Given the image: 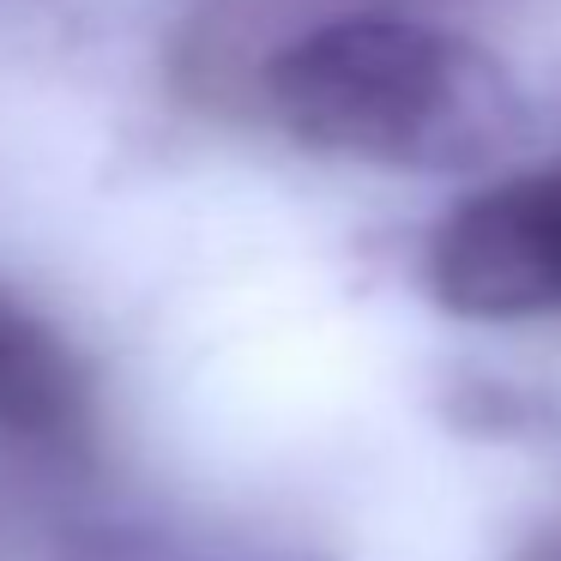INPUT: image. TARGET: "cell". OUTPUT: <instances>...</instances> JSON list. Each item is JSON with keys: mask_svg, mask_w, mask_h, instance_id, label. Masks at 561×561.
<instances>
[{"mask_svg": "<svg viewBox=\"0 0 561 561\" xmlns=\"http://www.w3.org/2000/svg\"><path fill=\"white\" fill-rule=\"evenodd\" d=\"M266 103L302 146L380 170L501 158L525 98L489 49L411 13H339L266 61Z\"/></svg>", "mask_w": 561, "mask_h": 561, "instance_id": "obj_1", "label": "cell"}, {"mask_svg": "<svg viewBox=\"0 0 561 561\" xmlns=\"http://www.w3.org/2000/svg\"><path fill=\"white\" fill-rule=\"evenodd\" d=\"M423 272L459 320H561V158L459 199L428 236Z\"/></svg>", "mask_w": 561, "mask_h": 561, "instance_id": "obj_2", "label": "cell"}, {"mask_svg": "<svg viewBox=\"0 0 561 561\" xmlns=\"http://www.w3.org/2000/svg\"><path fill=\"white\" fill-rule=\"evenodd\" d=\"M85 411L79 363L37 314L0 296V428L25 440H67Z\"/></svg>", "mask_w": 561, "mask_h": 561, "instance_id": "obj_3", "label": "cell"}]
</instances>
